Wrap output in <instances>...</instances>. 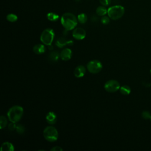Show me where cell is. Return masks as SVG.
<instances>
[{"instance_id":"6da1fadb","label":"cell","mask_w":151,"mask_h":151,"mask_svg":"<svg viewBox=\"0 0 151 151\" xmlns=\"http://www.w3.org/2000/svg\"><path fill=\"white\" fill-rule=\"evenodd\" d=\"M77 18L72 13L66 12L61 16V23L67 31L73 29L77 26Z\"/></svg>"},{"instance_id":"7a4b0ae2","label":"cell","mask_w":151,"mask_h":151,"mask_svg":"<svg viewBox=\"0 0 151 151\" xmlns=\"http://www.w3.org/2000/svg\"><path fill=\"white\" fill-rule=\"evenodd\" d=\"M24 113L23 108L20 106H14L11 107L8 113L7 116L11 122L17 123L22 118Z\"/></svg>"},{"instance_id":"3957f363","label":"cell","mask_w":151,"mask_h":151,"mask_svg":"<svg viewBox=\"0 0 151 151\" xmlns=\"http://www.w3.org/2000/svg\"><path fill=\"white\" fill-rule=\"evenodd\" d=\"M125 12L124 8L120 5H114L107 9V15L113 20H117L121 18Z\"/></svg>"},{"instance_id":"277c9868","label":"cell","mask_w":151,"mask_h":151,"mask_svg":"<svg viewBox=\"0 0 151 151\" xmlns=\"http://www.w3.org/2000/svg\"><path fill=\"white\" fill-rule=\"evenodd\" d=\"M43 136L47 141L53 142L57 140L58 133L55 127L52 126H48L44 129L43 131Z\"/></svg>"},{"instance_id":"5b68a950","label":"cell","mask_w":151,"mask_h":151,"mask_svg":"<svg viewBox=\"0 0 151 151\" xmlns=\"http://www.w3.org/2000/svg\"><path fill=\"white\" fill-rule=\"evenodd\" d=\"M54 35V32L52 29L47 28L42 32L40 36V40L44 44L48 46L51 45Z\"/></svg>"},{"instance_id":"8992f818","label":"cell","mask_w":151,"mask_h":151,"mask_svg":"<svg viewBox=\"0 0 151 151\" xmlns=\"http://www.w3.org/2000/svg\"><path fill=\"white\" fill-rule=\"evenodd\" d=\"M101 63L97 60H94L89 61L87 64V68L88 71L93 74L99 73L102 69Z\"/></svg>"},{"instance_id":"52a82bcc","label":"cell","mask_w":151,"mask_h":151,"mask_svg":"<svg viewBox=\"0 0 151 151\" xmlns=\"http://www.w3.org/2000/svg\"><path fill=\"white\" fill-rule=\"evenodd\" d=\"M120 83L115 80H110L104 84L105 90L109 93H114L120 89Z\"/></svg>"},{"instance_id":"ba28073f","label":"cell","mask_w":151,"mask_h":151,"mask_svg":"<svg viewBox=\"0 0 151 151\" xmlns=\"http://www.w3.org/2000/svg\"><path fill=\"white\" fill-rule=\"evenodd\" d=\"M86 35V31L82 28H76L73 32V37L77 40H83Z\"/></svg>"},{"instance_id":"9c48e42d","label":"cell","mask_w":151,"mask_h":151,"mask_svg":"<svg viewBox=\"0 0 151 151\" xmlns=\"http://www.w3.org/2000/svg\"><path fill=\"white\" fill-rule=\"evenodd\" d=\"M73 44V41L72 40H67L64 38H60L55 42V45L59 48H63L67 45H72Z\"/></svg>"},{"instance_id":"30bf717a","label":"cell","mask_w":151,"mask_h":151,"mask_svg":"<svg viewBox=\"0 0 151 151\" xmlns=\"http://www.w3.org/2000/svg\"><path fill=\"white\" fill-rule=\"evenodd\" d=\"M72 56V51L70 48H66L62 50L60 53V58L64 61L69 60Z\"/></svg>"},{"instance_id":"8fae6325","label":"cell","mask_w":151,"mask_h":151,"mask_svg":"<svg viewBox=\"0 0 151 151\" xmlns=\"http://www.w3.org/2000/svg\"><path fill=\"white\" fill-rule=\"evenodd\" d=\"M86 73V68L85 67L82 65H78L74 70V76L77 78H80L84 76V75Z\"/></svg>"},{"instance_id":"7c38bea8","label":"cell","mask_w":151,"mask_h":151,"mask_svg":"<svg viewBox=\"0 0 151 151\" xmlns=\"http://www.w3.org/2000/svg\"><path fill=\"white\" fill-rule=\"evenodd\" d=\"M46 120L50 124H54L57 121V116L52 111H50L45 117Z\"/></svg>"},{"instance_id":"4fadbf2b","label":"cell","mask_w":151,"mask_h":151,"mask_svg":"<svg viewBox=\"0 0 151 151\" xmlns=\"http://www.w3.org/2000/svg\"><path fill=\"white\" fill-rule=\"evenodd\" d=\"M45 50L46 49L45 46L41 44H37L33 47V51L37 54H41L44 53Z\"/></svg>"},{"instance_id":"5bb4252c","label":"cell","mask_w":151,"mask_h":151,"mask_svg":"<svg viewBox=\"0 0 151 151\" xmlns=\"http://www.w3.org/2000/svg\"><path fill=\"white\" fill-rule=\"evenodd\" d=\"M14 150V147L11 143L4 142L2 143L1 147V151H13Z\"/></svg>"},{"instance_id":"9a60e30c","label":"cell","mask_w":151,"mask_h":151,"mask_svg":"<svg viewBox=\"0 0 151 151\" xmlns=\"http://www.w3.org/2000/svg\"><path fill=\"white\" fill-rule=\"evenodd\" d=\"M96 12L97 15L103 17V16L105 15L106 14H107V9L103 5V6H98L97 8Z\"/></svg>"},{"instance_id":"2e32d148","label":"cell","mask_w":151,"mask_h":151,"mask_svg":"<svg viewBox=\"0 0 151 151\" xmlns=\"http://www.w3.org/2000/svg\"><path fill=\"white\" fill-rule=\"evenodd\" d=\"M120 92L123 95H129L131 92L130 87L127 85H123L120 87Z\"/></svg>"},{"instance_id":"e0dca14e","label":"cell","mask_w":151,"mask_h":151,"mask_svg":"<svg viewBox=\"0 0 151 151\" xmlns=\"http://www.w3.org/2000/svg\"><path fill=\"white\" fill-rule=\"evenodd\" d=\"M47 17L49 21L54 22V21H56L59 18V15L56 14L55 13L51 12L47 14Z\"/></svg>"},{"instance_id":"ac0fdd59","label":"cell","mask_w":151,"mask_h":151,"mask_svg":"<svg viewBox=\"0 0 151 151\" xmlns=\"http://www.w3.org/2000/svg\"><path fill=\"white\" fill-rule=\"evenodd\" d=\"M59 57H60V55H59L58 52L52 51L49 55V59L52 61L55 62L58 60Z\"/></svg>"},{"instance_id":"d6986e66","label":"cell","mask_w":151,"mask_h":151,"mask_svg":"<svg viewBox=\"0 0 151 151\" xmlns=\"http://www.w3.org/2000/svg\"><path fill=\"white\" fill-rule=\"evenodd\" d=\"M78 21L81 24H84L87 21V16L84 13H81L79 14L77 17Z\"/></svg>"},{"instance_id":"ffe728a7","label":"cell","mask_w":151,"mask_h":151,"mask_svg":"<svg viewBox=\"0 0 151 151\" xmlns=\"http://www.w3.org/2000/svg\"><path fill=\"white\" fill-rule=\"evenodd\" d=\"M6 19L11 22H14L17 21L18 17L14 14H9L6 15Z\"/></svg>"},{"instance_id":"44dd1931","label":"cell","mask_w":151,"mask_h":151,"mask_svg":"<svg viewBox=\"0 0 151 151\" xmlns=\"http://www.w3.org/2000/svg\"><path fill=\"white\" fill-rule=\"evenodd\" d=\"M7 123H8V121L6 117L4 116H1L0 117V128L1 129L5 128L7 125Z\"/></svg>"},{"instance_id":"7402d4cb","label":"cell","mask_w":151,"mask_h":151,"mask_svg":"<svg viewBox=\"0 0 151 151\" xmlns=\"http://www.w3.org/2000/svg\"><path fill=\"white\" fill-rule=\"evenodd\" d=\"M151 116V114L150 113L149 111H143L142 113V117L145 119V120H148V119H150V117Z\"/></svg>"},{"instance_id":"603a6c76","label":"cell","mask_w":151,"mask_h":151,"mask_svg":"<svg viewBox=\"0 0 151 151\" xmlns=\"http://www.w3.org/2000/svg\"><path fill=\"white\" fill-rule=\"evenodd\" d=\"M109 18H110L109 17V16L107 17V16L104 15V16H103L102 18H101V22L103 24L106 25V24H109V22H110V19H109Z\"/></svg>"},{"instance_id":"cb8c5ba5","label":"cell","mask_w":151,"mask_h":151,"mask_svg":"<svg viewBox=\"0 0 151 151\" xmlns=\"http://www.w3.org/2000/svg\"><path fill=\"white\" fill-rule=\"evenodd\" d=\"M111 0H99L100 4L104 6H109L111 3Z\"/></svg>"},{"instance_id":"d4e9b609","label":"cell","mask_w":151,"mask_h":151,"mask_svg":"<svg viewBox=\"0 0 151 151\" xmlns=\"http://www.w3.org/2000/svg\"><path fill=\"white\" fill-rule=\"evenodd\" d=\"M16 129H17V131L18 133H22L24 132V127L23 126H22L21 124H19V125H17V127H16Z\"/></svg>"},{"instance_id":"484cf974","label":"cell","mask_w":151,"mask_h":151,"mask_svg":"<svg viewBox=\"0 0 151 151\" xmlns=\"http://www.w3.org/2000/svg\"><path fill=\"white\" fill-rule=\"evenodd\" d=\"M17 127V126L15 125V123H13V122H11L9 124H8V129L10 130H14V129H15Z\"/></svg>"},{"instance_id":"4316f807","label":"cell","mask_w":151,"mask_h":151,"mask_svg":"<svg viewBox=\"0 0 151 151\" xmlns=\"http://www.w3.org/2000/svg\"><path fill=\"white\" fill-rule=\"evenodd\" d=\"M63 150V149L60 146H55V147L51 149V151H62Z\"/></svg>"},{"instance_id":"83f0119b","label":"cell","mask_w":151,"mask_h":151,"mask_svg":"<svg viewBox=\"0 0 151 151\" xmlns=\"http://www.w3.org/2000/svg\"><path fill=\"white\" fill-rule=\"evenodd\" d=\"M150 122H151V116H150Z\"/></svg>"},{"instance_id":"f1b7e54d","label":"cell","mask_w":151,"mask_h":151,"mask_svg":"<svg viewBox=\"0 0 151 151\" xmlns=\"http://www.w3.org/2000/svg\"><path fill=\"white\" fill-rule=\"evenodd\" d=\"M150 74H151V69H150Z\"/></svg>"}]
</instances>
